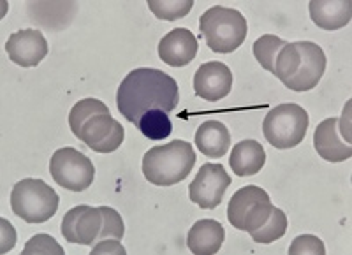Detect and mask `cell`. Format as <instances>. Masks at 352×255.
<instances>
[{
    "instance_id": "obj_1",
    "label": "cell",
    "mask_w": 352,
    "mask_h": 255,
    "mask_svg": "<svg viewBox=\"0 0 352 255\" xmlns=\"http://www.w3.org/2000/svg\"><path fill=\"white\" fill-rule=\"evenodd\" d=\"M180 90L175 78L152 67L134 69L125 76L116 92V106L131 124L140 122L148 109L175 111Z\"/></svg>"
},
{
    "instance_id": "obj_2",
    "label": "cell",
    "mask_w": 352,
    "mask_h": 255,
    "mask_svg": "<svg viewBox=\"0 0 352 255\" xmlns=\"http://www.w3.org/2000/svg\"><path fill=\"white\" fill-rule=\"evenodd\" d=\"M196 153L192 144L184 140H176L162 146L150 148L143 157V175L152 185L171 187L180 184L190 175Z\"/></svg>"
},
{
    "instance_id": "obj_3",
    "label": "cell",
    "mask_w": 352,
    "mask_h": 255,
    "mask_svg": "<svg viewBox=\"0 0 352 255\" xmlns=\"http://www.w3.org/2000/svg\"><path fill=\"white\" fill-rule=\"evenodd\" d=\"M199 30L215 53H232L247 39L248 25L240 11L215 5L199 18Z\"/></svg>"
},
{
    "instance_id": "obj_4",
    "label": "cell",
    "mask_w": 352,
    "mask_h": 255,
    "mask_svg": "<svg viewBox=\"0 0 352 255\" xmlns=\"http://www.w3.org/2000/svg\"><path fill=\"white\" fill-rule=\"evenodd\" d=\"M60 197L43 179L25 178L11 192L12 213L28 223H43L58 210Z\"/></svg>"
},
{
    "instance_id": "obj_5",
    "label": "cell",
    "mask_w": 352,
    "mask_h": 255,
    "mask_svg": "<svg viewBox=\"0 0 352 255\" xmlns=\"http://www.w3.org/2000/svg\"><path fill=\"white\" fill-rule=\"evenodd\" d=\"M308 129V113L298 104H280L270 109L263 122L264 137L278 150L294 148L305 140Z\"/></svg>"
},
{
    "instance_id": "obj_6",
    "label": "cell",
    "mask_w": 352,
    "mask_h": 255,
    "mask_svg": "<svg viewBox=\"0 0 352 255\" xmlns=\"http://www.w3.org/2000/svg\"><path fill=\"white\" fill-rule=\"evenodd\" d=\"M272 210L268 192L256 185H247L232 194L228 206V220L238 231L254 232L266 223Z\"/></svg>"
},
{
    "instance_id": "obj_7",
    "label": "cell",
    "mask_w": 352,
    "mask_h": 255,
    "mask_svg": "<svg viewBox=\"0 0 352 255\" xmlns=\"http://www.w3.org/2000/svg\"><path fill=\"white\" fill-rule=\"evenodd\" d=\"M50 173L56 185L71 192H83L92 185L96 168L85 153L78 152L76 148L65 146L53 153Z\"/></svg>"
},
{
    "instance_id": "obj_8",
    "label": "cell",
    "mask_w": 352,
    "mask_h": 255,
    "mask_svg": "<svg viewBox=\"0 0 352 255\" xmlns=\"http://www.w3.org/2000/svg\"><path fill=\"white\" fill-rule=\"evenodd\" d=\"M229 185L231 176L222 164H204L192 184L188 185V199L203 210H213L222 203Z\"/></svg>"
},
{
    "instance_id": "obj_9",
    "label": "cell",
    "mask_w": 352,
    "mask_h": 255,
    "mask_svg": "<svg viewBox=\"0 0 352 255\" xmlns=\"http://www.w3.org/2000/svg\"><path fill=\"white\" fill-rule=\"evenodd\" d=\"M76 137L94 152L111 153L122 146L125 131L118 120L113 118L109 113H104V115H96L88 118Z\"/></svg>"
},
{
    "instance_id": "obj_10",
    "label": "cell",
    "mask_w": 352,
    "mask_h": 255,
    "mask_svg": "<svg viewBox=\"0 0 352 255\" xmlns=\"http://www.w3.org/2000/svg\"><path fill=\"white\" fill-rule=\"evenodd\" d=\"M100 229H102V213L100 208L80 206L71 208L62 220V234L69 243L92 245L99 241Z\"/></svg>"
},
{
    "instance_id": "obj_11",
    "label": "cell",
    "mask_w": 352,
    "mask_h": 255,
    "mask_svg": "<svg viewBox=\"0 0 352 255\" xmlns=\"http://www.w3.org/2000/svg\"><path fill=\"white\" fill-rule=\"evenodd\" d=\"M11 62L20 67H36L48 55V41L44 39L43 32L36 28H23L11 34L6 43Z\"/></svg>"
},
{
    "instance_id": "obj_12",
    "label": "cell",
    "mask_w": 352,
    "mask_h": 255,
    "mask_svg": "<svg viewBox=\"0 0 352 255\" xmlns=\"http://www.w3.org/2000/svg\"><path fill=\"white\" fill-rule=\"evenodd\" d=\"M298 46L301 52L300 69L284 85L292 92H308L319 85L320 78L324 74L326 55L319 44L312 41H298Z\"/></svg>"
},
{
    "instance_id": "obj_13",
    "label": "cell",
    "mask_w": 352,
    "mask_h": 255,
    "mask_svg": "<svg viewBox=\"0 0 352 255\" xmlns=\"http://www.w3.org/2000/svg\"><path fill=\"white\" fill-rule=\"evenodd\" d=\"M232 88V72L222 62H206L196 71L194 92L208 102H217L229 96Z\"/></svg>"
},
{
    "instance_id": "obj_14",
    "label": "cell",
    "mask_w": 352,
    "mask_h": 255,
    "mask_svg": "<svg viewBox=\"0 0 352 255\" xmlns=\"http://www.w3.org/2000/svg\"><path fill=\"white\" fill-rule=\"evenodd\" d=\"M197 48L196 36L188 28H175L160 39L159 56L171 67H184L196 58Z\"/></svg>"
},
{
    "instance_id": "obj_15",
    "label": "cell",
    "mask_w": 352,
    "mask_h": 255,
    "mask_svg": "<svg viewBox=\"0 0 352 255\" xmlns=\"http://www.w3.org/2000/svg\"><path fill=\"white\" fill-rule=\"evenodd\" d=\"M314 146L317 153L328 162H344L352 157L351 144L338 137V118H326L320 122L314 134Z\"/></svg>"
},
{
    "instance_id": "obj_16",
    "label": "cell",
    "mask_w": 352,
    "mask_h": 255,
    "mask_svg": "<svg viewBox=\"0 0 352 255\" xmlns=\"http://www.w3.org/2000/svg\"><path fill=\"white\" fill-rule=\"evenodd\" d=\"M310 18L322 30H338L351 23L352 2L349 0H312L308 4Z\"/></svg>"
},
{
    "instance_id": "obj_17",
    "label": "cell",
    "mask_w": 352,
    "mask_h": 255,
    "mask_svg": "<svg viewBox=\"0 0 352 255\" xmlns=\"http://www.w3.org/2000/svg\"><path fill=\"white\" fill-rule=\"evenodd\" d=\"M224 228L217 220H197L188 231L187 247L196 255L217 254L224 243Z\"/></svg>"
},
{
    "instance_id": "obj_18",
    "label": "cell",
    "mask_w": 352,
    "mask_h": 255,
    "mask_svg": "<svg viewBox=\"0 0 352 255\" xmlns=\"http://www.w3.org/2000/svg\"><path fill=\"white\" fill-rule=\"evenodd\" d=\"M194 143L203 155L220 159L228 153L229 146H231V134L222 122L208 120L199 125Z\"/></svg>"
},
{
    "instance_id": "obj_19",
    "label": "cell",
    "mask_w": 352,
    "mask_h": 255,
    "mask_svg": "<svg viewBox=\"0 0 352 255\" xmlns=\"http://www.w3.org/2000/svg\"><path fill=\"white\" fill-rule=\"evenodd\" d=\"M266 152L263 144L256 140H245L234 144L232 153L229 157L232 173L236 176H254L264 168Z\"/></svg>"
},
{
    "instance_id": "obj_20",
    "label": "cell",
    "mask_w": 352,
    "mask_h": 255,
    "mask_svg": "<svg viewBox=\"0 0 352 255\" xmlns=\"http://www.w3.org/2000/svg\"><path fill=\"white\" fill-rule=\"evenodd\" d=\"M138 129L144 137L159 141L171 136L173 124L168 113L162 109H148L138 122Z\"/></svg>"
},
{
    "instance_id": "obj_21",
    "label": "cell",
    "mask_w": 352,
    "mask_h": 255,
    "mask_svg": "<svg viewBox=\"0 0 352 255\" xmlns=\"http://www.w3.org/2000/svg\"><path fill=\"white\" fill-rule=\"evenodd\" d=\"M301 64V52L298 43H285L280 48L275 60V69H273V76L278 78L282 83L291 80L298 72Z\"/></svg>"
},
{
    "instance_id": "obj_22",
    "label": "cell",
    "mask_w": 352,
    "mask_h": 255,
    "mask_svg": "<svg viewBox=\"0 0 352 255\" xmlns=\"http://www.w3.org/2000/svg\"><path fill=\"white\" fill-rule=\"evenodd\" d=\"M104 113H109V109L102 100L99 99L78 100V102L72 106L71 113H69V127H71L72 134L78 136V132H80V129L83 127V124L88 118H92V116L96 115H104Z\"/></svg>"
},
{
    "instance_id": "obj_23",
    "label": "cell",
    "mask_w": 352,
    "mask_h": 255,
    "mask_svg": "<svg viewBox=\"0 0 352 255\" xmlns=\"http://www.w3.org/2000/svg\"><path fill=\"white\" fill-rule=\"evenodd\" d=\"M285 231H287V217H285V213L282 212L280 208L273 206L272 215L266 220V223H264L263 228L257 229V231L250 232V236H252L256 243L268 245L276 241V239H280L285 234Z\"/></svg>"
},
{
    "instance_id": "obj_24",
    "label": "cell",
    "mask_w": 352,
    "mask_h": 255,
    "mask_svg": "<svg viewBox=\"0 0 352 255\" xmlns=\"http://www.w3.org/2000/svg\"><path fill=\"white\" fill-rule=\"evenodd\" d=\"M285 44V41H282L280 37L272 36V34H266V36H261L259 39L254 43V56L261 64V67L266 69L268 72L273 74V69H275V60L280 48Z\"/></svg>"
},
{
    "instance_id": "obj_25",
    "label": "cell",
    "mask_w": 352,
    "mask_h": 255,
    "mask_svg": "<svg viewBox=\"0 0 352 255\" xmlns=\"http://www.w3.org/2000/svg\"><path fill=\"white\" fill-rule=\"evenodd\" d=\"M192 8V0H148V9L155 18L166 21H176L187 16Z\"/></svg>"
},
{
    "instance_id": "obj_26",
    "label": "cell",
    "mask_w": 352,
    "mask_h": 255,
    "mask_svg": "<svg viewBox=\"0 0 352 255\" xmlns=\"http://www.w3.org/2000/svg\"><path fill=\"white\" fill-rule=\"evenodd\" d=\"M100 213H102V229H100L99 239H122L125 234L124 220H122L120 213H116V210L109 206H99Z\"/></svg>"
},
{
    "instance_id": "obj_27",
    "label": "cell",
    "mask_w": 352,
    "mask_h": 255,
    "mask_svg": "<svg viewBox=\"0 0 352 255\" xmlns=\"http://www.w3.org/2000/svg\"><path fill=\"white\" fill-rule=\"evenodd\" d=\"M64 255V248L56 243L55 238L48 234H36L28 239L23 248V255Z\"/></svg>"
},
{
    "instance_id": "obj_28",
    "label": "cell",
    "mask_w": 352,
    "mask_h": 255,
    "mask_svg": "<svg viewBox=\"0 0 352 255\" xmlns=\"http://www.w3.org/2000/svg\"><path fill=\"white\" fill-rule=\"evenodd\" d=\"M326 247L322 239L314 234H301L292 239L289 255H324Z\"/></svg>"
},
{
    "instance_id": "obj_29",
    "label": "cell",
    "mask_w": 352,
    "mask_h": 255,
    "mask_svg": "<svg viewBox=\"0 0 352 255\" xmlns=\"http://www.w3.org/2000/svg\"><path fill=\"white\" fill-rule=\"evenodd\" d=\"M94 255L106 254V255H125L127 250L122 247L120 239L108 238V239H99V243L92 248Z\"/></svg>"
}]
</instances>
